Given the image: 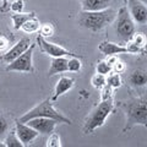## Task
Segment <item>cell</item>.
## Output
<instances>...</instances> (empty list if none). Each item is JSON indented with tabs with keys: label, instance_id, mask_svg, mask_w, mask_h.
Listing matches in <instances>:
<instances>
[{
	"label": "cell",
	"instance_id": "1",
	"mask_svg": "<svg viewBox=\"0 0 147 147\" xmlns=\"http://www.w3.org/2000/svg\"><path fill=\"white\" fill-rule=\"evenodd\" d=\"M115 107L125 113L126 121L123 129L124 132L137 125L147 126V100L145 97H129L115 103Z\"/></svg>",
	"mask_w": 147,
	"mask_h": 147
},
{
	"label": "cell",
	"instance_id": "2",
	"mask_svg": "<svg viewBox=\"0 0 147 147\" xmlns=\"http://www.w3.org/2000/svg\"><path fill=\"white\" fill-rule=\"evenodd\" d=\"M117 16V10L113 7H107L99 11H84L81 10L77 16V22L85 30L91 32H99L105 27L113 24Z\"/></svg>",
	"mask_w": 147,
	"mask_h": 147
},
{
	"label": "cell",
	"instance_id": "3",
	"mask_svg": "<svg viewBox=\"0 0 147 147\" xmlns=\"http://www.w3.org/2000/svg\"><path fill=\"white\" fill-rule=\"evenodd\" d=\"M115 110V102L114 97L100 98L99 103L91 110V113L87 115L82 131L84 134H92L98 127L103 126L107 118Z\"/></svg>",
	"mask_w": 147,
	"mask_h": 147
},
{
	"label": "cell",
	"instance_id": "4",
	"mask_svg": "<svg viewBox=\"0 0 147 147\" xmlns=\"http://www.w3.org/2000/svg\"><path fill=\"white\" fill-rule=\"evenodd\" d=\"M39 117L54 119V120L59 121V124H71L70 119L64 115L63 113H60L59 110L55 109V107L53 105V100L50 98L44 99L40 103L34 105L33 108H31L28 112H26L24 115L20 117V119H17V121L26 123L27 120H30V119L39 118Z\"/></svg>",
	"mask_w": 147,
	"mask_h": 147
},
{
	"label": "cell",
	"instance_id": "5",
	"mask_svg": "<svg viewBox=\"0 0 147 147\" xmlns=\"http://www.w3.org/2000/svg\"><path fill=\"white\" fill-rule=\"evenodd\" d=\"M113 24H114V30H115L120 40L124 44L127 43L130 40L131 36L135 33L136 27L126 6H121L117 11V16L114 18Z\"/></svg>",
	"mask_w": 147,
	"mask_h": 147
},
{
	"label": "cell",
	"instance_id": "6",
	"mask_svg": "<svg viewBox=\"0 0 147 147\" xmlns=\"http://www.w3.org/2000/svg\"><path fill=\"white\" fill-rule=\"evenodd\" d=\"M36 44H31L26 52L17 57L15 60L7 64L6 71H17V72H34L33 66V52Z\"/></svg>",
	"mask_w": 147,
	"mask_h": 147
},
{
	"label": "cell",
	"instance_id": "7",
	"mask_svg": "<svg viewBox=\"0 0 147 147\" xmlns=\"http://www.w3.org/2000/svg\"><path fill=\"white\" fill-rule=\"evenodd\" d=\"M37 44L39 45L40 52L49 55V57H52V58H58V57H79V58H82L81 55L72 53L70 50H67L66 48L61 47V45L48 42L47 39L43 38V37L39 36V34L37 36Z\"/></svg>",
	"mask_w": 147,
	"mask_h": 147
},
{
	"label": "cell",
	"instance_id": "8",
	"mask_svg": "<svg viewBox=\"0 0 147 147\" xmlns=\"http://www.w3.org/2000/svg\"><path fill=\"white\" fill-rule=\"evenodd\" d=\"M127 11L135 25L145 26L147 24V6L141 0H127Z\"/></svg>",
	"mask_w": 147,
	"mask_h": 147
},
{
	"label": "cell",
	"instance_id": "9",
	"mask_svg": "<svg viewBox=\"0 0 147 147\" xmlns=\"http://www.w3.org/2000/svg\"><path fill=\"white\" fill-rule=\"evenodd\" d=\"M27 125H30L31 127H33L34 130H37L39 134L42 135H49L55 130V127L58 126L59 121L54 120V119H50V118H43V117H39V118H33V119H30V120L26 121Z\"/></svg>",
	"mask_w": 147,
	"mask_h": 147
},
{
	"label": "cell",
	"instance_id": "10",
	"mask_svg": "<svg viewBox=\"0 0 147 147\" xmlns=\"http://www.w3.org/2000/svg\"><path fill=\"white\" fill-rule=\"evenodd\" d=\"M15 134L17 135L18 140L22 142L24 147L30 146L32 142L39 136V132L37 130H34L33 127L27 125L26 123H20L17 120L15 123Z\"/></svg>",
	"mask_w": 147,
	"mask_h": 147
},
{
	"label": "cell",
	"instance_id": "11",
	"mask_svg": "<svg viewBox=\"0 0 147 147\" xmlns=\"http://www.w3.org/2000/svg\"><path fill=\"white\" fill-rule=\"evenodd\" d=\"M30 45H31V39L28 37H22L17 43H15L7 52H5L1 55V60L6 64L11 63L12 60H15L17 57H20L24 52H26V50L30 48Z\"/></svg>",
	"mask_w": 147,
	"mask_h": 147
},
{
	"label": "cell",
	"instance_id": "12",
	"mask_svg": "<svg viewBox=\"0 0 147 147\" xmlns=\"http://www.w3.org/2000/svg\"><path fill=\"white\" fill-rule=\"evenodd\" d=\"M98 50L102 54L107 55H118V54H129V49L126 47V44H119L114 42H109V40H103L98 45Z\"/></svg>",
	"mask_w": 147,
	"mask_h": 147
},
{
	"label": "cell",
	"instance_id": "13",
	"mask_svg": "<svg viewBox=\"0 0 147 147\" xmlns=\"http://www.w3.org/2000/svg\"><path fill=\"white\" fill-rule=\"evenodd\" d=\"M74 85H75V80L72 79L70 76H60V79L59 81L57 82V85H55V88H54V93L52 96V100H57L60 96L65 94L67 91H70Z\"/></svg>",
	"mask_w": 147,
	"mask_h": 147
},
{
	"label": "cell",
	"instance_id": "14",
	"mask_svg": "<svg viewBox=\"0 0 147 147\" xmlns=\"http://www.w3.org/2000/svg\"><path fill=\"white\" fill-rule=\"evenodd\" d=\"M67 58L69 57L52 58L48 75L49 76H54V75H58V74L67 72Z\"/></svg>",
	"mask_w": 147,
	"mask_h": 147
},
{
	"label": "cell",
	"instance_id": "15",
	"mask_svg": "<svg viewBox=\"0 0 147 147\" xmlns=\"http://www.w3.org/2000/svg\"><path fill=\"white\" fill-rule=\"evenodd\" d=\"M112 0H81V10L99 11L110 6Z\"/></svg>",
	"mask_w": 147,
	"mask_h": 147
},
{
	"label": "cell",
	"instance_id": "16",
	"mask_svg": "<svg viewBox=\"0 0 147 147\" xmlns=\"http://www.w3.org/2000/svg\"><path fill=\"white\" fill-rule=\"evenodd\" d=\"M129 82L132 87L140 88V87H145L147 84V74L144 69H136L134 70L130 76H129Z\"/></svg>",
	"mask_w": 147,
	"mask_h": 147
},
{
	"label": "cell",
	"instance_id": "17",
	"mask_svg": "<svg viewBox=\"0 0 147 147\" xmlns=\"http://www.w3.org/2000/svg\"><path fill=\"white\" fill-rule=\"evenodd\" d=\"M37 16L34 11H31V12H12L10 15V18L12 20V24H13V30H21V26L25 24L26 21H28L30 18Z\"/></svg>",
	"mask_w": 147,
	"mask_h": 147
},
{
	"label": "cell",
	"instance_id": "18",
	"mask_svg": "<svg viewBox=\"0 0 147 147\" xmlns=\"http://www.w3.org/2000/svg\"><path fill=\"white\" fill-rule=\"evenodd\" d=\"M39 27H40V22L38 18H37V16H34V17L30 18L28 21H26L25 24L21 26V30L27 34H32V33H37V32L39 31Z\"/></svg>",
	"mask_w": 147,
	"mask_h": 147
},
{
	"label": "cell",
	"instance_id": "19",
	"mask_svg": "<svg viewBox=\"0 0 147 147\" xmlns=\"http://www.w3.org/2000/svg\"><path fill=\"white\" fill-rule=\"evenodd\" d=\"M4 145H5V147H24V145H22V142L18 140L17 135L15 134V130L13 131H9L6 136L4 137Z\"/></svg>",
	"mask_w": 147,
	"mask_h": 147
},
{
	"label": "cell",
	"instance_id": "20",
	"mask_svg": "<svg viewBox=\"0 0 147 147\" xmlns=\"http://www.w3.org/2000/svg\"><path fill=\"white\" fill-rule=\"evenodd\" d=\"M105 82L109 87H112L113 90H117L123 84V80H121V76L120 74H117V72H110L109 75L105 76Z\"/></svg>",
	"mask_w": 147,
	"mask_h": 147
},
{
	"label": "cell",
	"instance_id": "21",
	"mask_svg": "<svg viewBox=\"0 0 147 147\" xmlns=\"http://www.w3.org/2000/svg\"><path fill=\"white\" fill-rule=\"evenodd\" d=\"M82 69L81 58L79 57H69L67 58V71L69 72H79Z\"/></svg>",
	"mask_w": 147,
	"mask_h": 147
},
{
	"label": "cell",
	"instance_id": "22",
	"mask_svg": "<svg viewBox=\"0 0 147 147\" xmlns=\"http://www.w3.org/2000/svg\"><path fill=\"white\" fill-rule=\"evenodd\" d=\"M129 42H131L132 44H135L137 45L139 48H144L146 47V36L142 33V32H136L135 31V33L131 36V38Z\"/></svg>",
	"mask_w": 147,
	"mask_h": 147
},
{
	"label": "cell",
	"instance_id": "23",
	"mask_svg": "<svg viewBox=\"0 0 147 147\" xmlns=\"http://www.w3.org/2000/svg\"><path fill=\"white\" fill-rule=\"evenodd\" d=\"M91 84H92V86H93L96 90L100 91L105 85H107V82H105V76L96 72L94 75L92 76V79H91Z\"/></svg>",
	"mask_w": 147,
	"mask_h": 147
},
{
	"label": "cell",
	"instance_id": "24",
	"mask_svg": "<svg viewBox=\"0 0 147 147\" xmlns=\"http://www.w3.org/2000/svg\"><path fill=\"white\" fill-rule=\"evenodd\" d=\"M38 34L42 36L43 38H48V37H52L54 34V27L52 24H40V27H39V31H38Z\"/></svg>",
	"mask_w": 147,
	"mask_h": 147
},
{
	"label": "cell",
	"instance_id": "25",
	"mask_svg": "<svg viewBox=\"0 0 147 147\" xmlns=\"http://www.w3.org/2000/svg\"><path fill=\"white\" fill-rule=\"evenodd\" d=\"M96 71H97V74L107 76L112 72V66H110L105 60H99L97 63V65H96Z\"/></svg>",
	"mask_w": 147,
	"mask_h": 147
},
{
	"label": "cell",
	"instance_id": "26",
	"mask_svg": "<svg viewBox=\"0 0 147 147\" xmlns=\"http://www.w3.org/2000/svg\"><path fill=\"white\" fill-rule=\"evenodd\" d=\"M47 147H61V140H60V136H59L57 132H52L49 134V137L47 140V144H45Z\"/></svg>",
	"mask_w": 147,
	"mask_h": 147
},
{
	"label": "cell",
	"instance_id": "27",
	"mask_svg": "<svg viewBox=\"0 0 147 147\" xmlns=\"http://www.w3.org/2000/svg\"><path fill=\"white\" fill-rule=\"evenodd\" d=\"M9 130H10V125H9L7 119L1 115L0 117V140H3L6 136Z\"/></svg>",
	"mask_w": 147,
	"mask_h": 147
},
{
	"label": "cell",
	"instance_id": "28",
	"mask_svg": "<svg viewBox=\"0 0 147 147\" xmlns=\"http://www.w3.org/2000/svg\"><path fill=\"white\" fill-rule=\"evenodd\" d=\"M25 7V1L24 0H12V3L9 5V10L12 12H22Z\"/></svg>",
	"mask_w": 147,
	"mask_h": 147
},
{
	"label": "cell",
	"instance_id": "29",
	"mask_svg": "<svg viewBox=\"0 0 147 147\" xmlns=\"http://www.w3.org/2000/svg\"><path fill=\"white\" fill-rule=\"evenodd\" d=\"M126 70V65H125V63L121 61V60H118L115 61L112 65V72H117V74H121Z\"/></svg>",
	"mask_w": 147,
	"mask_h": 147
},
{
	"label": "cell",
	"instance_id": "30",
	"mask_svg": "<svg viewBox=\"0 0 147 147\" xmlns=\"http://www.w3.org/2000/svg\"><path fill=\"white\" fill-rule=\"evenodd\" d=\"M7 45H9V39L5 36L0 34V52H3L4 49H6Z\"/></svg>",
	"mask_w": 147,
	"mask_h": 147
},
{
	"label": "cell",
	"instance_id": "31",
	"mask_svg": "<svg viewBox=\"0 0 147 147\" xmlns=\"http://www.w3.org/2000/svg\"><path fill=\"white\" fill-rule=\"evenodd\" d=\"M1 1H3V5H1V7H0V11L6 12L9 10V1H10V0H1Z\"/></svg>",
	"mask_w": 147,
	"mask_h": 147
}]
</instances>
